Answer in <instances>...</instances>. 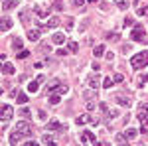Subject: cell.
Listing matches in <instances>:
<instances>
[{
	"label": "cell",
	"mask_w": 148,
	"mask_h": 146,
	"mask_svg": "<svg viewBox=\"0 0 148 146\" xmlns=\"http://www.w3.org/2000/svg\"><path fill=\"white\" fill-rule=\"evenodd\" d=\"M130 65L134 69H142L148 65V51H138L136 56H132L130 59Z\"/></svg>",
	"instance_id": "cell-1"
},
{
	"label": "cell",
	"mask_w": 148,
	"mask_h": 146,
	"mask_svg": "<svg viewBox=\"0 0 148 146\" xmlns=\"http://www.w3.org/2000/svg\"><path fill=\"white\" fill-rule=\"evenodd\" d=\"M130 40L132 42H140V44H148V38L144 34V28L142 26H136L134 30H132V34H130Z\"/></svg>",
	"instance_id": "cell-2"
},
{
	"label": "cell",
	"mask_w": 148,
	"mask_h": 146,
	"mask_svg": "<svg viewBox=\"0 0 148 146\" xmlns=\"http://www.w3.org/2000/svg\"><path fill=\"white\" fill-rule=\"evenodd\" d=\"M14 130H18L22 136H30L32 134V124L28 123V121H20V123L14 126Z\"/></svg>",
	"instance_id": "cell-3"
},
{
	"label": "cell",
	"mask_w": 148,
	"mask_h": 146,
	"mask_svg": "<svg viewBox=\"0 0 148 146\" xmlns=\"http://www.w3.org/2000/svg\"><path fill=\"white\" fill-rule=\"evenodd\" d=\"M136 119H138V121H146V119H148V101H144V103L138 105Z\"/></svg>",
	"instance_id": "cell-4"
},
{
	"label": "cell",
	"mask_w": 148,
	"mask_h": 146,
	"mask_svg": "<svg viewBox=\"0 0 148 146\" xmlns=\"http://www.w3.org/2000/svg\"><path fill=\"white\" fill-rule=\"evenodd\" d=\"M83 144H97V138L93 134L91 130H85V132H81V138H79Z\"/></svg>",
	"instance_id": "cell-5"
},
{
	"label": "cell",
	"mask_w": 148,
	"mask_h": 146,
	"mask_svg": "<svg viewBox=\"0 0 148 146\" xmlns=\"http://www.w3.org/2000/svg\"><path fill=\"white\" fill-rule=\"evenodd\" d=\"M12 112H14V109H12V105H8V103H2V107H0V117L8 121V119L12 117Z\"/></svg>",
	"instance_id": "cell-6"
},
{
	"label": "cell",
	"mask_w": 148,
	"mask_h": 146,
	"mask_svg": "<svg viewBox=\"0 0 148 146\" xmlns=\"http://www.w3.org/2000/svg\"><path fill=\"white\" fill-rule=\"evenodd\" d=\"M114 101L119 103V105H123V107H130V105H132V101H130V97H123V95H116V97H114Z\"/></svg>",
	"instance_id": "cell-7"
},
{
	"label": "cell",
	"mask_w": 148,
	"mask_h": 146,
	"mask_svg": "<svg viewBox=\"0 0 148 146\" xmlns=\"http://www.w3.org/2000/svg\"><path fill=\"white\" fill-rule=\"evenodd\" d=\"M46 130L47 132H51V130H63V124L59 123V121H51V123H47Z\"/></svg>",
	"instance_id": "cell-8"
},
{
	"label": "cell",
	"mask_w": 148,
	"mask_h": 146,
	"mask_svg": "<svg viewBox=\"0 0 148 146\" xmlns=\"http://www.w3.org/2000/svg\"><path fill=\"white\" fill-rule=\"evenodd\" d=\"M51 42L57 45H61V44H65V34H61V32H56V34L51 36Z\"/></svg>",
	"instance_id": "cell-9"
},
{
	"label": "cell",
	"mask_w": 148,
	"mask_h": 146,
	"mask_svg": "<svg viewBox=\"0 0 148 146\" xmlns=\"http://www.w3.org/2000/svg\"><path fill=\"white\" fill-rule=\"evenodd\" d=\"M87 83H89V87H91V89H97V87H99V83H101V77L95 73V75H91V77H89V81H87Z\"/></svg>",
	"instance_id": "cell-10"
},
{
	"label": "cell",
	"mask_w": 148,
	"mask_h": 146,
	"mask_svg": "<svg viewBox=\"0 0 148 146\" xmlns=\"http://www.w3.org/2000/svg\"><path fill=\"white\" fill-rule=\"evenodd\" d=\"M91 121H93L91 114H81V117L75 119V124H87V123H91Z\"/></svg>",
	"instance_id": "cell-11"
},
{
	"label": "cell",
	"mask_w": 148,
	"mask_h": 146,
	"mask_svg": "<svg viewBox=\"0 0 148 146\" xmlns=\"http://www.w3.org/2000/svg\"><path fill=\"white\" fill-rule=\"evenodd\" d=\"M14 71H16V67H14L12 63H6V61H4V65H2V73H4V75H14Z\"/></svg>",
	"instance_id": "cell-12"
},
{
	"label": "cell",
	"mask_w": 148,
	"mask_h": 146,
	"mask_svg": "<svg viewBox=\"0 0 148 146\" xmlns=\"http://www.w3.org/2000/svg\"><path fill=\"white\" fill-rule=\"evenodd\" d=\"M10 28H12V20L4 16V18H2V24H0V30H2V32H8Z\"/></svg>",
	"instance_id": "cell-13"
},
{
	"label": "cell",
	"mask_w": 148,
	"mask_h": 146,
	"mask_svg": "<svg viewBox=\"0 0 148 146\" xmlns=\"http://www.w3.org/2000/svg\"><path fill=\"white\" fill-rule=\"evenodd\" d=\"M14 6H18V0H4L2 2V10H10V8H14Z\"/></svg>",
	"instance_id": "cell-14"
},
{
	"label": "cell",
	"mask_w": 148,
	"mask_h": 146,
	"mask_svg": "<svg viewBox=\"0 0 148 146\" xmlns=\"http://www.w3.org/2000/svg\"><path fill=\"white\" fill-rule=\"evenodd\" d=\"M22 138H24V136L20 134L18 130H14V132H12V134H10V144H18V142H20Z\"/></svg>",
	"instance_id": "cell-15"
},
{
	"label": "cell",
	"mask_w": 148,
	"mask_h": 146,
	"mask_svg": "<svg viewBox=\"0 0 148 146\" xmlns=\"http://www.w3.org/2000/svg\"><path fill=\"white\" fill-rule=\"evenodd\" d=\"M22 45H24L22 38H14V40H12V49H16V51H20V49H22Z\"/></svg>",
	"instance_id": "cell-16"
},
{
	"label": "cell",
	"mask_w": 148,
	"mask_h": 146,
	"mask_svg": "<svg viewBox=\"0 0 148 146\" xmlns=\"http://www.w3.org/2000/svg\"><path fill=\"white\" fill-rule=\"evenodd\" d=\"M36 14H38L40 18H47V16H49V8H42V6H38V8H36Z\"/></svg>",
	"instance_id": "cell-17"
},
{
	"label": "cell",
	"mask_w": 148,
	"mask_h": 146,
	"mask_svg": "<svg viewBox=\"0 0 148 146\" xmlns=\"http://www.w3.org/2000/svg\"><path fill=\"white\" fill-rule=\"evenodd\" d=\"M28 40L30 42H38L40 40V30H30L28 32Z\"/></svg>",
	"instance_id": "cell-18"
},
{
	"label": "cell",
	"mask_w": 148,
	"mask_h": 146,
	"mask_svg": "<svg viewBox=\"0 0 148 146\" xmlns=\"http://www.w3.org/2000/svg\"><path fill=\"white\" fill-rule=\"evenodd\" d=\"M83 97H85V99H87V101H97V95H95V89H91V91H85V93H83Z\"/></svg>",
	"instance_id": "cell-19"
},
{
	"label": "cell",
	"mask_w": 148,
	"mask_h": 146,
	"mask_svg": "<svg viewBox=\"0 0 148 146\" xmlns=\"http://www.w3.org/2000/svg\"><path fill=\"white\" fill-rule=\"evenodd\" d=\"M42 144H47V146H56V140H53V136H49V134H44V138H42Z\"/></svg>",
	"instance_id": "cell-20"
},
{
	"label": "cell",
	"mask_w": 148,
	"mask_h": 146,
	"mask_svg": "<svg viewBox=\"0 0 148 146\" xmlns=\"http://www.w3.org/2000/svg\"><path fill=\"white\" fill-rule=\"evenodd\" d=\"M125 134H126V138H128V140H132V138H136L138 130H136V128H126V130H125Z\"/></svg>",
	"instance_id": "cell-21"
},
{
	"label": "cell",
	"mask_w": 148,
	"mask_h": 146,
	"mask_svg": "<svg viewBox=\"0 0 148 146\" xmlns=\"http://www.w3.org/2000/svg\"><path fill=\"white\" fill-rule=\"evenodd\" d=\"M38 89H40V81H38V79L32 81V83H28V91H30V93H36Z\"/></svg>",
	"instance_id": "cell-22"
},
{
	"label": "cell",
	"mask_w": 148,
	"mask_h": 146,
	"mask_svg": "<svg viewBox=\"0 0 148 146\" xmlns=\"http://www.w3.org/2000/svg\"><path fill=\"white\" fill-rule=\"evenodd\" d=\"M59 85H61L59 81H51V83H49V85L46 87V91H47V93H51V91H57V89H59Z\"/></svg>",
	"instance_id": "cell-23"
},
{
	"label": "cell",
	"mask_w": 148,
	"mask_h": 146,
	"mask_svg": "<svg viewBox=\"0 0 148 146\" xmlns=\"http://www.w3.org/2000/svg\"><path fill=\"white\" fill-rule=\"evenodd\" d=\"M93 56H95V57L105 56V47H103V45H95V49H93Z\"/></svg>",
	"instance_id": "cell-24"
},
{
	"label": "cell",
	"mask_w": 148,
	"mask_h": 146,
	"mask_svg": "<svg viewBox=\"0 0 148 146\" xmlns=\"http://www.w3.org/2000/svg\"><path fill=\"white\" fill-rule=\"evenodd\" d=\"M67 49H69V53H77L79 44H77V42H69V44H67Z\"/></svg>",
	"instance_id": "cell-25"
},
{
	"label": "cell",
	"mask_w": 148,
	"mask_h": 146,
	"mask_svg": "<svg viewBox=\"0 0 148 146\" xmlns=\"http://www.w3.org/2000/svg\"><path fill=\"white\" fill-rule=\"evenodd\" d=\"M16 101L20 103V105H26V103L30 101V99H28V95H26V93H18V97H16Z\"/></svg>",
	"instance_id": "cell-26"
},
{
	"label": "cell",
	"mask_w": 148,
	"mask_h": 146,
	"mask_svg": "<svg viewBox=\"0 0 148 146\" xmlns=\"http://www.w3.org/2000/svg\"><path fill=\"white\" fill-rule=\"evenodd\" d=\"M57 26H59V18H57V16H53V18L47 20V28H57Z\"/></svg>",
	"instance_id": "cell-27"
},
{
	"label": "cell",
	"mask_w": 148,
	"mask_h": 146,
	"mask_svg": "<svg viewBox=\"0 0 148 146\" xmlns=\"http://www.w3.org/2000/svg\"><path fill=\"white\" fill-rule=\"evenodd\" d=\"M113 2L121 8V10H126V8H128V0H113Z\"/></svg>",
	"instance_id": "cell-28"
},
{
	"label": "cell",
	"mask_w": 148,
	"mask_h": 146,
	"mask_svg": "<svg viewBox=\"0 0 148 146\" xmlns=\"http://www.w3.org/2000/svg\"><path fill=\"white\" fill-rule=\"evenodd\" d=\"M146 81H148V73H144V75H138V77H136V85H138V87H142Z\"/></svg>",
	"instance_id": "cell-29"
},
{
	"label": "cell",
	"mask_w": 148,
	"mask_h": 146,
	"mask_svg": "<svg viewBox=\"0 0 148 146\" xmlns=\"http://www.w3.org/2000/svg\"><path fill=\"white\" fill-rule=\"evenodd\" d=\"M20 20L28 24V22H30V12H28V10H22V12H20Z\"/></svg>",
	"instance_id": "cell-30"
},
{
	"label": "cell",
	"mask_w": 148,
	"mask_h": 146,
	"mask_svg": "<svg viewBox=\"0 0 148 146\" xmlns=\"http://www.w3.org/2000/svg\"><path fill=\"white\" fill-rule=\"evenodd\" d=\"M105 114H109V119H111V121H114V119L119 117V111H114V109H107V112H105Z\"/></svg>",
	"instance_id": "cell-31"
},
{
	"label": "cell",
	"mask_w": 148,
	"mask_h": 146,
	"mask_svg": "<svg viewBox=\"0 0 148 146\" xmlns=\"http://www.w3.org/2000/svg\"><path fill=\"white\" fill-rule=\"evenodd\" d=\"M113 83H114V79H111V77H105V79H103V87H105V89L113 87Z\"/></svg>",
	"instance_id": "cell-32"
},
{
	"label": "cell",
	"mask_w": 148,
	"mask_h": 146,
	"mask_svg": "<svg viewBox=\"0 0 148 146\" xmlns=\"http://www.w3.org/2000/svg\"><path fill=\"white\" fill-rule=\"evenodd\" d=\"M59 101H61V93H57V95H51V97H49V103H51V105H57Z\"/></svg>",
	"instance_id": "cell-33"
},
{
	"label": "cell",
	"mask_w": 148,
	"mask_h": 146,
	"mask_svg": "<svg viewBox=\"0 0 148 146\" xmlns=\"http://www.w3.org/2000/svg\"><path fill=\"white\" fill-rule=\"evenodd\" d=\"M126 142H128L126 134H116V144H126Z\"/></svg>",
	"instance_id": "cell-34"
},
{
	"label": "cell",
	"mask_w": 148,
	"mask_h": 146,
	"mask_svg": "<svg viewBox=\"0 0 148 146\" xmlns=\"http://www.w3.org/2000/svg\"><path fill=\"white\" fill-rule=\"evenodd\" d=\"M140 132L148 134V119H146V121H140Z\"/></svg>",
	"instance_id": "cell-35"
},
{
	"label": "cell",
	"mask_w": 148,
	"mask_h": 146,
	"mask_svg": "<svg viewBox=\"0 0 148 146\" xmlns=\"http://www.w3.org/2000/svg\"><path fill=\"white\" fill-rule=\"evenodd\" d=\"M38 117H40V121H42V123H46V121H47V112L44 111V109H40V111H38Z\"/></svg>",
	"instance_id": "cell-36"
},
{
	"label": "cell",
	"mask_w": 148,
	"mask_h": 146,
	"mask_svg": "<svg viewBox=\"0 0 148 146\" xmlns=\"http://www.w3.org/2000/svg\"><path fill=\"white\" fill-rule=\"evenodd\" d=\"M28 56H30V51H28V49H20V53H18V59H26Z\"/></svg>",
	"instance_id": "cell-37"
},
{
	"label": "cell",
	"mask_w": 148,
	"mask_h": 146,
	"mask_svg": "<svg viewBox=\"0 0 148 146\" xmlns=\"http://www.w3.org/2000/svg\"><path fill=\"white\" fill-rule=\"evenodd\" d=\"M113 79H114V83H123V81H125V75H123V73H116Z\"/></svg>",
	"instance_id": "cell-38"
},
{
	"label": "cell",
	"mask_w": 148,
	"mask_h": 146,
	"mask_svg": "<svg viewBox=\"0 0 148 146\" xmlns=\"http://www.w3.org/2000/svg\"><path fill=\"white\" fill-rule=\"evenodd\" d=\"M53 8H56L57 12H61V10H63V4H61V0H56V2H53Z\"/></svg>",
	"instance_id": "cell-39"
},
{
	"label": "cell",
	"mask_w": 148,
	"mask_h": 146,
	"mask_svg": "<svg viewBox=\"0 0 148 146\" xmlns=\"http://www.w3.org/2000/svg\"><path fill=\"white\" fill-rule=\"evenodd\" d=\"M107 40H111V42H116V40H119V34L111 32V34H107Z\"/></svg>",
	"instance_id": "cell-40"
},
{
	"label": "cell",
	"mask_w": 148,
	"mask_h": 146,
	"mask_svg": "<svg viewBox=\"0 0 148 146\" xmlns=\"http://www.w3.org/2000/svg\"><path fill=\"white\" fill-rule=\"evenodd\" d=\"M146 12H148V6H142V8H136V14H138V16H144Z\"/></svg>",
	"instance_id": "cell-41"
},
{
	"label": "cell",
	"mask_w": 148,
	"mask_h": 146,
	"mask_svg": "<svg viewBox=\"0 0 148 146\" xmlns=\"http://www.w3.org/2000/svg\"><path fill=\"white\" fill-rule=\"evenodd\" d=\"M20 114H22L24 119H30V109H26V107H24L22 111H20Z\"/></svg>",
	"instance_id": "cell-42"
},
{
	"label": "cell",
	"mask_w": 148,
	"mask_h": 146,
	"mask_svg": "<svg viewBox=\"0 0 148 146\" xmlns=\"http://www.w3.org/2000/svg\"><path fill=\"white\" fill-rule=\"evenodd\" d=\"M132 24H134V20H132V18H125L123 26H126V28H128V26H132Z\"/></svg>",
	"instance_id": "cell-43"
},
{
	"label": "cell",
	"mask_w": 148,
	"mask_h": 146,
	"mask_svg": "<svg viewBox=\"0 0 148 146\" xmlns=\"http://www.w3.org/2000/svg\"><path fill=\"white\" fill-rule=\"evenodd\" d=\"M56 53H57V56H61V57H65V56L69 53V49H57Z\"/></svg>",
	"instance_id": "cell-44"
},
{
	"label": "cell",
	"mask_w": 148,
	"mask_h": 146,
	"mask_svg": "<svg viewBox=\"0 0 148 146\" xmlns=\"http://www.w3.org/2000/svg\"><path fill=\"white\" fill-rule=\"evenodd\" d=\"M65 28H67V30H71V28H73V20H71V18H67V20H65Z\"/></svg>",
	"instance_id": "cell-45"
},
{
	"label": "cell",
	"mask_w": 148,
	"mask_h": 146,
	"mask_svg": "<svg viewBox=\"0 0 148 146\" xmlns=\"http://www.w3.org/2000/svg\"><path fill=\"white\" fill-rule=\"evenodd\" d=\"M130 49H132V45H130V44H125V45H123V51H125V53H128Z\"/></svg>",
	"instance_id": "cell-46"
},
{
	"label": "cell",
	"mask_w": 148,
	"mask_h": 146,
	"mask_svg": "<svg viewBox=\"0 0 148 146\" xmlns=\"http://www.w3.org/2000/svg\"><path fill=\"white\" fill-rule=\"evenodd\" d=\"M83 2H85V0H71L73 6H83Z\"/></svg>",
	"instance_id": "cell-47"
},
{
	"label": "cell",
	"mask_w": 148,
	"mask_h": 146,
	"mask_svg": "<svg viewBox=\"0 0 148 146\" xmlns=\"http://www.w3.org/2000/svg\"><path fill=\"white\" fill-rule=\"evenodd\" d=\"M40 49H42V51H49V45H47V44H42V45H40Z\"/></svg>",
	"instance_id": "cell-48"
},
{
	"label": "cell",
	"mask_w": 148,
	"mask_h": 146,
	"mask_svg": "<svg viewBox=\"0 0 148 146\" xmlns=\"http://www.w3.org/2000/svg\"><path fill=\"white\" fill-rule=\"evenodd\" d=\"M26 146H38L36 140H26Z\"/></svg>",
	"instance_id": "cell-49"
},
{
	"label": "cell",
	"mask_w": 148,
	"mask_h": 146,
	"mask_svg": "<svg viewBox=\"0 0 148 146\" xmlns=\"http://www.w3.org/2000/svg\"><path fill=\"white\" fill-rule=\"evenodd\" d=\"M99 109H101L103 112H107V109H109V107H107V105H105V103H101V105H99Z\"/></svg>",
	"instance_id": "cell-50"
},
{
	"label": "cell",
	"mask_w": 148,
	"mask_h": 146,
	"mask_svg": "<svg viewBox=\"0 0 148 146\" xmlns=\"http://www.w3.org/2000/svg\"><path fill=\"white\" fill-rule=\"evenodd\" d=\"M85 44H87V45H93V44H95V40H93V38H87V40H85Z\"/></svg>",
	"instance_id": "cell-51"
},
{
	"label": "cell",
	"mask_w": 148,
	"mask_h": 146,
	"mask_svg": "<svg viewBox=\"0 0 148 146\" xmlns=\"http://www.w3.org/2000/svg\"><path fill=\"white\" fill-rule=\"evenodd\" d=\"M87 2H97V0H87Z\"/></svg>",
	"instance_id": "cell-52"
}]
</instances>
